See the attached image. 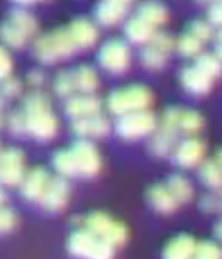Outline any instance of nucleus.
Wrapping results in <instances>:
<instances>
[{
	"label": "nucleus",
	"instance_id": "obj_29",
	"mask_svg": "<svg viewBox=\"0 0 222 259\" xmlns=\"http://www.w3.org/2000/svg\"><path fill=\"white\" fill-rule=\"evenodd\" d=\"M52 87H54V93L60 98H71V96L76 95V83H74V71L73 69H65L60 71V73L54 76V82H52Z\"/></svg>",
	"mask_w": 222,
	"mask_h": 259
},
{
	"label": "nucleus",
	"instance_id": "obj_10",
	"mask_svg": "<svg viewBox=\"0 0 222 259\" xmlns=\"http://www.w3.org/2000/svg\"><path fill=\"white\" fill-rule=\"evenodd\" d=\"M26 176L24 152L17 147H9L0 152V182L8 187H18Z\"/></svg>",
	"mask_w": 222,
	"mask_h": 259
},
{
	"label": "nucleus",
	"instance_id": "obj_16",
	"mask_svg": "<svg viewBox=\"0 0 222 259\" xmlns=\"http://www.w3.org/2000/svg\"><path fill=\"white\" fill-rule=\"evenodd\" d=\"M67 31L78 51H87L92 46H96L99 38V31L96 24L89 18H76L67 26Z\"/></svg>",
	"mask_w": 222,
	"mask_h": 259
},
{
	"label": "nucleus",
	"instance_id": "obj_7",
	"mask_svg": "<svg viewBox=\"0 0 222 259\" xmlns=\"http://www.w3.org/2000/svg\"><path fill=\"white\" fill-rule=\"evenodd\" d=\"M157 127V118L152 111L130 112L116 120V134L125 142H137V140L150 138Z\"/></svg>",
	"mask_w": 222,
	"mask_h": 259
},
{
	"label": "nucleus",
	"instance_id": "obj_35",
	"mask_svg": "<svg viewBox=\"0 0 222 259\" xmlns=\"http://www.w3.org/2000/svg\"><path fill=\"white\" fill-rule=\"evenodd\" d=\"M184 31L190 33L193 38H197L201 44H206L213 38V27L209 26L206 20H192Z\"/></svg>",
	"mask_w": 222,
	"mask_h": 259
},
{
	"label": "nucleus",
	"instance_id": "obj_27",
	"mask_svg": "<svg viewBox=\"0 0 222 259\" xmlns=\"http://www.w3.org/2000/svg\"><path fill=\"white\" fill-rule=\"evenodd\" d=\"M199 180L209 190L222 189V168L215 160H204L199 165Z\"/></svg>",
	"mask_w": 222,
	"mask_h": 259
},
{
	"label": "nucleus",
	"instance_id": "obj_45",
	"mask_svg": "<svg viewBox=\"0 0 222 259\" xmlns=\"http://www.w3.org/2000/svg\"><path fill=\"white\" fill-rule=\"evenodd\" d=\"M6 201H8V194H6L4 190L0 189V208L6 207Z\"/></svg>",
	"mask_w": 222,
	"mask_h": 259
},
{
	"label": "nucleus",
	"instance_id": "obj_15",
	"mask_svg": "<svg viewBox=\"0 0 222 259\" xmlns=\"http://www.w3.org/2000/svg\"><path fill=\"white\" fill-rule=\"evenodd\" d=\"M128 11H130V2H127V0H107V2H99L94 9L96 24H99L103 27H114L127 18Z\"/></svg>",
	"mask_w": 222,
	"mask_h": 259
},
{
	"label": "nucleus",
	"instance_id": "obj_24",
	"mask_svg": "<svg viewBox=\"0 0 222 259\" xmlns=\"http://www.w3.org/2000/svg\"><path fill=\"white\" fill-rule=\"evenodd\" d=\"M136 17H139L141 20H145L148 26H152L154 29L164 26L168 20V9L159 2H145L137 8Z\"/></svg>",
	"mask_w": 222,
	"mask_h": 259
},
{
	"label": "nucleus",
	"instance_id": "obj_42",
	"mask_svg": "<svg viewBox=\"0 0 222 259\" xmlns=\"http://www.w3.org/2000/svg\"><path fill=\"white\" fill-rule=\"evenodd\" d=\"M27 83H29L31 87H33L34 91H38L40 87L45 83V73H43L42 69H33L29 71V74H27Z\"/></svg>",
	"mask_w": 222,
	"mask_h": 259
},
{
	"label": "nucleus",
	"instance_id": "obj_40",
	"mask_svg": "<svg viewBox=\"0 0 222 259\" xmlns=\"http://www.w3.org/2000/svg\"><path fill=\"white\" fill-rule=\"evenodd\" d=\"M206 22L211 27L222 29V2H211L206 9Z\"/></svg>",
	"mask_w": 222,
	"mask_h": 259
},
{
	"label": "nucleus",
	"instance_id": "obj_33",
	"mask_svg": "<svg viewBox=\"0 0 222 259\" xmlns=\"http://www.w3.org/2000/svg\"><path fill=\"white\" fill-rule=\"evenodd\" d=\"M166 62H168V55L157 51V49L152 48V46H148V44H146L145 49L141 51V64L145 65L148 71L162 69V67L166 65Z\"/></svg>",
	"mask_w": 222,
	"mask_h": 259
},
{
	"label": "nucleus",
	"instance_id": "obj_5",
	"mask_svg": "<svg viewBox=\"0 0 222 259\" xmlns=\"http://www.w3.org/2000/svg\"><path fill=\"white\" fill-rule=\"evenodd\" d=\"M98 239L105 241L110 246H121L128 241V227L121 221H116L110 214L101 210L90 212L85 218H81V227Z\"/></svg>",
	"mask_w": 222,
	"mask_h": 259
},
{
	"label": "nucleus",
	"instance_id": "obj_8",
	"mask_svg": "<svg viewBox=\"0 0 222 259\" xmlns=\"http://www.w3.org/2000/svg\"><path fill=\"white\" fill-rule=\"evenodd\" d=\"M98 64L110 74H123L130 69L132 64V51L125 40L112 38L107 40L99 48Z\"/></svg>",
	"mask_w": 222,
	"mask_h": 259
},
{
	"label": "nucleus",
	"instance_id": "obj_44",
	"mask_svg": "<svg viewBox=\"0 0 222 259\" xmlns=\"http://www.w3.org/2000/svg\"><path fill=\"white\" fill-rule=\"evenodd\" d=\"M215 238L222 243V218L217 221V225H215Z\"/></svg>",
	"mask_w": 222,
	"mask_h": 259
},
{
	"label": "nucleus",
	"instance_id": "obj_38",
	"mask_svg": "<svg viewBox=\"0 0 222 259\" xmlns=\"http://www.w3.org/2000/svg\"><path fill=\"white\" fill-rule=\"evenodd\" d=\"M22 93V83L18 82L17 78H6L0 82V95L4 96L6 100H13L17 96H20Z\"/></svg>",
	"mask_w": 222,
	"mask_h": 259
},
{
	"label": "nucleus",
	"instance_id": "obj_37",
	"mask_svg": "<svg viewBox=\"0 0 222 259\" xmlns=\"http://www.w3.org/2000/svg\"><path fill=\"white\" fill-rule=\"evenodd\" d=\"M17 225H18V218L15 214V210H11L8 207L0 208V236L13 232L17 229Z\"/></svg>",
	"mask_w": 222,
	"mask_h": 259
},
{
	"label": "nucleus",
	"instance_id": "obj_26",
	"mask_svg": "<svg viewBox=\"0 0 222 259\" xmlns=\"http://www.w3.org/2000/svg\"><path fill=\"white\" fill-rule=\"evenodd\" d=\"M206 125V120L199 111L193 109H181L179 114V134H186L188 138L197 136Z\"/></svg>",
	"mask_w": 222,
	"mask_h": 259
},
{
	"label": "nucleus",
	"instance_id": "obj_25",
	"mask_svg": "<svg viewBox=\"0 0 222 259\" xmlns=\"http://www.w3.org/2000/svg\"><path fill=\"white\" fill-rule=\"evenodd\" d=\"M8 20L11 22L27 40L34 38L36 33H38V22H36V18H34L27 9H22V8L13 9V11L9 13Z\"/></svg>",
	"mask_w": 222,
	"mask_h": 259
},
{
	"label": "nucleus",
	"instance_id": "obj_49",
	"mask_svg": "<svg viewBox=\"0 0 222 259\" xmlns=\"http://www.w3.org/2000/svg\"><path fill=\"white\" fill-rule=\"evenodd\" d=\"M193 259H204V257H201V255H193Z\"/></svg>",
	"mask_w": 222,
	"mask_h": 259
},
{
	"label": "nucleus",
	"instance_id": "obj_17",
	"mask_svg": "<svg viewBox=\"0 0 222 259\" xmlns=\"http://www.w3.org/2000/svg\"><path fill=\"white\" fill-rule=\"evenodd\" d=\"M73 133L78 136V140H98L105 138L110 133V121L103 114H96V116L83 118V120H74L73 121Z\"/></svg>",
	"mask_w": 222,
	"mask_h": 259
},
{
	"label": "nucleus",
	"instance_id": "obj_14",
	"mask_svg": "<svg viewBox=\"0 0 222 259\" xmlns=\"http://www.w3.org/2000/svg\"><path fill=\"white\" fill-rule=\"evenodd\" d=\"M49 180H51V174L43 167L29 168V170H26V176H24V180L20 183V194L27 201L38 203L40 199H42L43 192H45Z\"/></svg>",
	"mask_w": 222,
	"mask_h": 259
},
{
	"label": "nucleus",
	"instance_id": "obj_46",
	"mask_svg": "<svg viewBox=\"0 0 222 259\" xmlns=\"http://www.w3.org/2000/svg\"><path fill=\"white\" fill-rule=\"evenodd\" d=\"M213 160L217 161V165H218V167L222 168V149H218V151H217V156H215Z\"/></svg>",
	"mask_w": 222,
	"mask_h": 259
},
{
	"label": "nucleus",
	"instance_id": "obj_13",
	"mask_svg": "<svg viewBox=\"0 0 222 259\" xmlns=\"http://www.w3.org/2000/svg\"><path fill=\"white\" fill-rule=\"evenodd\" d=\"M64 109L67 112V116L73 118V121L83 120V118L101 114L103 102L96 95H74L65 100Z\"/></svg>",
	"mask_w": 222,
	"mask_h": 259
},
{
	"label": "nucleus",
	"instance_id": "obj_18",
	"mask_svg": "<svg viewBox=\"0 0 222 259\" xmlns=\"http://www.w3.org/2000/svg\"><path fill=\"white\" fill-rule=\"evenodd\" d=\"M179 82L184 91L193 96H204L208 93H211V89H213V80L208 74L197 69L195 65H188V67H184L181 71Z\"/></svg>",
	"mask_w": 222,
	"mask_h": 259
},
{
	"label": "nucleus",
	"instance_id": "obj_48",
	"mask_svg": "<svg viewBox=\"0 0 222 259\" xmlns=\"http://www.w3.org/2000/svg\"><path fill=\"white\" fill-rule=\"evenodd\" d=\"M2 121H4V118H2V112H0V125H2Z\"/></svg>",
	"mask_w": 222,
	"mask_h": 259
},
{
	"label": "nucleus",
	"instance_id": "obj_6",
	"mask_svg": "<svg viewBox=\"0 0 222 259\" xmlns=\"http://www.w3.org/2000/svg\"><path fill=\"white\" fill-rule=\"evenodd\" d=\"M67 250L76 259H114L116 248L85 229H76L67 239Z\"/></svg>",
	"mask_w": 222,
	"mask_h": 259
},
{
	"label": "nucleus",
	"instance_id": "obj_32",
	"mask_svg": "<svg viewBox=\"0 0 222 259\" xmlns=\"http://www.w3.org/2000/svg\"><path fill=\"white\" fill-rule=\"evenodd\" d=\"M0 38H2V42H4L8 48H13V49L24 48V46L29 42L8 18H6V22H2V26H0Z\"/></svg>",
	"mask_w": 222,
	"mask_h": 259
},
{
	"label": "nucleus",
	"instance_id": "obj_23",
	"mask_svg": "<svg viewBox=\"0 0 222 259\" xmlns=\"http://www.w3.org/2000/svg\"><path fill=\"white\" fill-rule=\"evenodd\" d=\"M74 71V83H76V93L80 95H94L99 87V76L96 69L90 65H80Z\"/></svg>",
	"mask_w": 222,
	"mask_h": 259
},
{
	"label": "nucleus",
	"instance_id": "obj_22",
	"mask_svg": "<svg viewBox=\"0 0 222 259\" xmlns=\"http://www.w3.org/2000/svg\"><path fill=\"white\" fill-rule=\"evenodd\" d=\"M155 31L157 29L148 26L139 17H132L125 22V36H127L128 42L132 44H148L152 36L155 35Z\"/></svg>",
	"mask_w": 222,
	"mask_h": 259
},
{
	"label": "nucleus",
	"instance_id": "obj_31",
	"mask_svg": "<svg viewBox=\"0 0 222 259\" xmlns=\"http://www.w3.org/2000/svg\"><path fill=\"white\" fill-rule=\"evenodd\" d=\"M202 46L204 44H201L197 38H193L186 31H184L183 35H179V38H175V49L184 58H197L202 53Z\"/></svg>",
	"mask_w": 222,
	"mask_h": 259
},
{
	"label": "nucleus",
	"instance_id": "obj_9",
	"mask_svg": "<svg viewBox=\"0 0 222 259\" xmlns=\"http://www.w3.org/2000/svg\"><path fill=\"white\" fill-rule=\"evenodd\" d=\"M74 158L78 178H94L101 172L103 158L99 149L89 140H76L69 149Z\"/></svg>",
	"mask_w": 222,
	"mask_h": 259
},
{
	"label": "nucleus",
	"instance_id": "obj_30",
	"mask_svg": "<svg viewBox=\"0 0 222 259\" xmlns=\"http://www.w3.org/2000/svg\"><path fill=\"white\" fill-rule=\"evenodd\" d=\"M199 71H202L204 74H208L211 80H217L222 76V62L218 60L217 56L211 55V53H201V55L195 58V64H193Z\"/></svg>",
	"mask_w": 222,
	"mask_h": 259
},
{
	"label": "nucleus",
	"instance_id": "obj_4",
	"mask_svg": "<svg viewBox=\"0 0 222 259\" xmlns=\"http://www.w3.org/2000/svg\"><path fill=\"white\" fill-rule=\"evenodd\" d=\"M179 107H166L161 114V120L157 121V127L152 133L148 140V152L154 158H166L172 156L177 138H179Z\"/></svg>",
	"mask_w": 222,
	"mask_h": 259
},
{
	"label": "nucleus",
	"instance_id": "obj_50",
	"mask_svg": "<svg viewBox=\"0 0 222 259\" xmlns=\"http://www.w3.org/2000/svg\"><path fill=\"white\" fill-rule=\"evenodd\" d=\"M0 185H2V182H0Z\"/></svg>",
	"mask_w": 222,
	"mask_h": 259
},
{
	"label": "nucleus",
	"instance_id": "obj_39",
	"mask_svg": "<svg viewBox=\"0 0 222 259\" xmlns=\"http://www.w3.org/2000/svg\"><path fill=\"white\" fill-rule=\"evenodd\" d=\"M6 123H8L9 133L17 134V136H20V134H26V120H24V114H22V111H13V112H11V114L8 116V120H6Z\"/></svg>",
	"mask_w": 222,
	"mask_h": 259
},
{
	"label": "nucleus",
	"instance_id": "obj_36",
	"mask_svg": "<svg viewBox=\"0 0 222 259\" xmlns=\"http://www.w3.org/2000/svg\"><path fill=\"white\" fill-rule=\"evenodd\" d=\"M148 46L155 48L157 51L164 53V55L170 56V53L175 49V36H172L166 31H155V35L152 36V40L148 42Z\"/></svg>",
	"mask_w": 222,
	"mask_h": 259
},
{
	"label": "nucleus",
	"instance_id": "obj_19",
	"mask_svg": "<svg viewBox=\"0 0 222 259\" xmlns=\"http://www.w3.org/2000/svg\"><path fill=\"white\" fill-rule=\"evenodd\" d=\"M146 201H148V205L157 214H162V216H170L179 207L177 201L172 198L170 190L166 189L164 183H154L152 187H148V190H146Z\"/></svg>",
	"mask_w": 222,
	"mask_h": 259
},
{
	"label": "nucleus",
	"instance_id": "obj_28",
	"mask_svg": "<svg viewBox=\"0 0 222 259\" xmlns=\"http://www.w3.org/2000/svg\"><path fill=\"white\" fill-rule=\"evenodd\" d=\"M52 167L58 172L60 178H78L76 172V165H74V158L71 154L69 149H60L56 151L54 156H52Z\"/></svg>",
	"mask_w": 222,
	"mask_h": 259
},
{
	"label": "nucleus",
	"instance_id": "obj_11",
	"mask_svg": "<svg viewBox=\"0 0 222 259\" xmlns=\"http://www.w3.org/2000/svg\"><path fill=\"white\" fill-rule=\"evenodd\" d=\"M174 163L181 168H195L206 160V143L197 136L186 138L175 145L172 152Z\"/></svg>",
	"mask_w": 222,
	"mask_h": 259
},
{
	"label": "nucleus",
	"instance_id": "obj_34",
	"mask_svg": "<svg viewBox=\"0 0 222 259\" xmlns=\"http://www.w3.org/2000/svg\"><path fill=\"white\" fill-rule=\"evenodd\" d=\"M199 208L204 214H218V216H222V189L211 190V192L202 196L199 199Z\"/></svg>",
	"mask_w": 222,
	"mask_h": 259
},
{
	"label": "nucleus",
	"instance_id": "obj_1",
	"mask_svg": "<svg viewBox=\"0 0 222 259\" xmlns=\"http://www.w3.org/2000/svg\"><path fill=\"white\" fill-rule=\"evenodd\" d=\"M22 114L26 120V133L38 142H49L58 134V118L52 112L51 100L45 93L33 91L24 98Z\"/></svg>",
	"mask_w": 222,
	"mask_h": 259
},
{
	"label": "nucleus",
	"instance_id": "obj_3",
	"mask_svg": "<svg viewBox=\"0 0 222 259\" xmlns=\"http://www.w3.org/2000/svg\"><path fill=\"white\" fill-rule=\"evenodd\" d=\"M73 38L69 35L67 27H56L51 33L38 36L33 44L34 58L42 64H58L62 60H67L76 53Z\"/></svg>",
	"mask_w": 222,
	"mask_h": 259
},
{
	"label": "nucleus",
	"instance_id": "obj_41",
	"mask_svg": "<svg viewBox=\"0 0 222 259\" xmlns=\"http://www.w3.org/2000/svg\"><path fill=\"white\" fill-rule=\"evenodd\" d=\"M11 71H13V60H11L9 53L6 51V48L0 46V82L11 76Z\"/></svg>",
	"mask_w": 222,
	"mask_h": 259
},
{
	"label": "nucleus",
	"instance_id": "obj_21",
	"mask_svg": "<svg viewBox=\"0 0 222 259\" xmlns=\"http://www.w3.org/2000/svg\"><path fill=\"white\" fill-rule=\"evenodd\" d=\"M166 189L170 190L172 198L177 201V205H186L190 203L195 196V190H193V185L188 178L183 176V174H172L166 180Z\"/></svg>",
	"mask_w": 222,
	"mask_h": 259
},
{
	"label": "nucleus",
	"instance_id": "obj_2",
	"mask_svg": "<svg viewBox=\"0 0 222 259\" xmlns=\"http://www.w3.org/2000/svg\"><path fill=\"white\" fill-rule=\"evenodd\" d=\"M154 104V93L143 83H132V85L120 87L108 95L107 111L114 116H125L130 112L150 111V105Z\"/></svg>",
	"mask_w": 222,
	"mask_h": 259
},
{
	"label": "nucleus",
	"instance_id": "obj_43",
	"mask_svg": "<svg viewBox=\"0 0 222 259\" xmlns=\"http://www.w3.org/2000/svg\"><path fill=\"white\" fill-rule=\"evenodd\" d=\"M215 56L222 62V29H218V33L215 35Z\"/></svg>",
	"mask_w": 222,
	"mask_h": 259
},
{
	"label": "nucleus",
	"instance_id": "obj_47",
	"mask_svg": "<svg viewBox=\"0 0 222 259\" xmlns=\"http://www.w3.org/2000/svg\"><path fill=\"white\" fill-rule=\"evenodd\" d=\"M6 102H8V100L4 98V96L0 95V111H2V109H4V105H6Z\"/></svg>",
	"mask_w": 222,
	"mask_h": 259
},
{
	"label": "nucleus",
	"instance_id": "obj_12",
	"mask_svg": "<svg viewBox=\"0 0 222 259\" xmlns=\"http://www.w3.org/2000/svg\"><path fill=\"white\" fill-rule=\"evenodd\" d=\"M69 199H71V187H69L67 180L60 176H51L47 187H45V192L38 203L42 205L43 210L58 214L69 205Z\"/></svg>",
	"mask_w": 222,
	"mask_h": 259
},
{
	"label": "nucleus",
	"instance_id": "obj_20",
	"mask_svg": "<svg viewBox=\"0 0 222 259\" xmlns=\"http://www.w3.org/2000/svg\"><path fill=\"white\" fill-rule=\"evenodd\" d=\"M197 241L190 234L174 236L162 248V259H193Z\"/></svg>",
	"mask_w": 222,
	"mask_h": 259
}]
</instances>
